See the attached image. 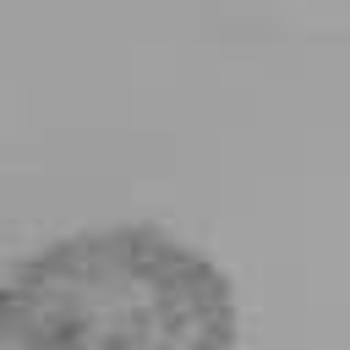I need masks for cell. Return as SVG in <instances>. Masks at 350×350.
Here are the masks:
<instances>
[{
  "label": "cell",
  "mask_w": 350,
  "mask_h": 350,
  "mask_svg": "<svg viewBox=\"0 0 350 350\" xmlns=\"http://www.w3.org/2000/svg\"><path fill=\"white\" fill-rule=\"evenodd\" d=\"M224 273L153 224L60 241L0 290V350H230Z\"/></svg>",
  "instance_id": "cell-1"
}]
</instances>
